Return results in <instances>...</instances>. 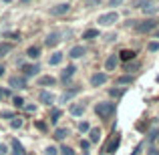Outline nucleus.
I'll return each mask as SVG.
<instances>
[{
    "label": "nucleus",
    "instance_id": "obj_28",
    "mask_svg": "<svg viewBox=\"0 0 159 155\" xmlns=\"http://www.w3.org/2000/svg\"><path fill=\"white\" fill-rule=\"evenodd\" d=\"M109 95H111V97H121V95H123V89H111Z\"/></svg>",
    "mask_w": 159,
    "mask_h": 155
},
{
    "label": "nucleus",
    "instance_id": "obj_23",
    "mask_svg": "<svg viewBox=\"0 0 159 155\" xmlns=\"http://www.w3.org/2000/svg\"><path fill=\"white\" fill-rule=\"evenodd\" d=\"M119 57L123 58V61H131V58H135V52H133V51H121Z\"/></svg>",
    "mask_w": 159,
    "mask_h": 155
},
{
    "label": "nucleus",
    "instance_id": "obj_14",
    "mask_svg": "<svg viewBox=\"0 0 159 155\" xmlns=\"http://www.w3.org/2000/svg\"><path fill=\"white\" fill-rule=\"evenodd\" d=\"M83 54H85V47H79V44H77V47H73V48L69 51V57H70V58H81Z\"/></svg>",
    "mask_w": 159,
    "mask_h": 155
},
{
    "label": "nucleus",
    "instance_id": "obj_30",
    "mask_svg": "<svg viewBox=\"0 0 159 155\" xmlns=\"http://www.w3.org/2000/svg\"><path fill=\"white\" fill-rule=\"evenodd\" d=\"M44 155H57V149H54L52 145H48V147L44 149Z\"/></svg>",
    "mask_w": 159,
    "mask_h": 155
},
{
    "label": "nucleus",
    "instance_id": "obj_40",
    "mask_svg": "<svg viewBox=\"0 0 159 155\" xmlns=\"http://www.w3.org/2000/svg\"><path fill=\"white\" fill-rule=\"evenodd\" d=\"M4 153H8V149H6V145L0 143V155H4Z\"/></svg>",
    "mask_w": 159,
    "mask_h": 155
},
{
    "label": "nucleus",
    "instance_id": "obj_21",
    "mask_svg": "<svg viewBox=\"0 0 159 155\" xmlns=\"http://www.w3.org/2000/svg\"><path fill=\"white\" fill-rule=\"evenodd\" d=\"M97 36H99V30L91 28V30H87L85 34H83V39H85V40H93V39H97Z\"/></svg>",
    "mask_w": 159,
    "mask_h": 155
},
{
    "label": "nucleus",
    "instance_id": "obj_41",
    "mask_svg": "<svg viewBox=\"0 0 159 155\" xmlns=\"http://www.w3.org/2000/svg\"><path fill=\"white\" fill-rule=\"evenodd\" d=\"M26 111L28 113H34V105H26Z\"/></svg>",
    "mask_w": 159,
    "mask_h": 155
},
{
    "label": "nucleus",
    "instance_id": "obj_26",
    "mask_svg": "<svg viewBox=\"0 0 159 155\" xmlns=\"http://www.w3.org/2000/svg\"><path fill=\"white\" fill-rule=\"evenodd\" d=\"M58 117H61V109H54V111L51 113V123H57Z\"/></svg>",
    "mask_w": 159,
    "mask_h": 155
},
{
    "label": "nucleus",
    "instance_id": "obj_3",
    "mask_svg": "<svg viewBox=\"0 0 159 155\" xmlns=\"http://www.w3.org/2000/svg\"><path fill=\"white\" fill-rule=\"evenodd\" d=\"M117 20H119V14H117V12H105V14L99 16L97 22L101 24V26H111V24H115Z\"/></svg>",
    "mask_w": 159,
    "mask_h": 155
},
{
    "label": "nucleus",
    "instance_id": "obj_46",
    "mask_svg": "<svg viewBox=\"0 0 159 155\" xmlns=\"http://www.w3.org/2000/svg\"><path fill=\"white\" fill-rule=\"evenodd\" d=\"M2 2H12V0H2Z\"/></svg>",
    "mask_w": 159,
    "mask_h": 155
},
{
    "label": "nucleus",
    "instance_id": "obj_25",
    "mask_svg": "<svg viewBox=\"0 0 159 155\" xmlns=\"http://www.w3.org/2000/svg\"><path fill=\"white\" fill-rule=\"evenodd\" d=\"M12 51V44H8V43H0V57H4L6 52H10Z\"/></svg>",
    "mask_w": 159,
    "mask_h": 155
},
{
    "label": "nucleus",
    "instance_id": "obj_45",
    "mask_svg": "<svg viewBox=\"0 0 159 155\" xmlns=\"http://www.w3.org/2000/svg\"><path fill=\"white\" fill-rule=\"evenodd\" d=\"M155 39H159V30H157V32H155Z\"/></svg>",
    "mask_w": 159,
    "mask_h": 155
},
{
    "label": "nucleus",
    "instance_id": "obj_31",
    "mask_svg": "<svg viewBox=\"0 0 159 155\" xmlns=\"http://www.w3.org/2000/svg\"><path fill=\"white\" fill-rule=\"evenodd\" d=\"M149 51H151V52H155V51H159V43H149Z\"/></svg>",
    "mask_w": 159,
    "mask_h": 155
},
{
    "label": "nucleus",
    "instance_id": "obj_11",
    "mask_svg": "<svg viewBox=\"0 0 159 155\" xmlns=\"http://www.w3.org/2000/svg\"><path fill=\"white\" fill-rule=\"evenodd\" d=\"M75 71H77V69H75V65H69V66H66V69L65 71H62V75H61V79H62V81H70V79H73V75H75Z\"/></svg>",
    "mask_w": 159,
    "mask_h": 155
},
{
    "label": "nucleus",
    "instance_id": "obj_13",
    "mask_svg": "<svg viewBox=\"0 0 159 155\" xmlns=\"http://www.w3.org/2000/svg\"><path fill=\"white\" fill-rule=\"evenodd\" d=\"M117 62H119V57H117V54H111V57L105 61V69H107V71H115Z\"/></svg>",
    "mask_w": 159,
    "mask_h": 155
},
{
    "label": "nucleus",
    "instance_id": "obj_34",
    "mask_svg": "<svg viewBox=\"0 0 159 155\" xmlns=\"http://www.w3.org/2000/svg\"><path fill=\"white\" fill-rule=\"evenodd\" d=\"M14 105H16V107H22V105H24V101H22L20 97H14Z\"/></svg>",
    "mask_w": 159,
    "mask_h": 155
},
{
    "label": "nucleus",
    "instance_id": "obj_5",
    "mask_svg": "<svg viewBox=\"0 0 159 155\" xmlns=\"http://www.w3.org/2000/svg\"><path fill=\"white\" fill-rule=\"evenodd\" d=\"M107 83V75L105 73H95L93 77H91V87H101Z\"/></svg>",
    "mask_w": 159,
    "mask_h": 155
},
{
    "label": "nucleus",
    "instance_id": "obj_44",
    "mask_svg": "<svg viewBox=\"0 0 159 155\" xmlns=\"http://www.w3.org/2000/svg\"><path fill=\"white\" fill-rule=\"evenodd\" d=\"M4 73V66H0V75H2Z\"/></svg>",
    "mask_w": 159,
    "mask_h": 155
},
{
    "label": "nucleus",
    "instance_id": "obj_27",
    "mask_svg": "<svg viewBox=\"0 0 159 155\" xmlns=\"http://www.w3.org/2000/svg\"><path fill=\"white\" fill-rule=\"evenodd\" d=\"M79 131L81 133H87V131H91V127H89V123H87V121H83L81 125H79Z\"/></svg>",
    "mask_w": 159,
    "mask_h": 155
},
{
    "label": "nucleus",
    "instance_id": "obj_29",
    "mask_svg": "<svg viewBox=\"0 0 159 155\" xmlns=\"http://www.w3.org/2000/svg\"><path fill=\"white\" fill-rule=\"evenodd\" d=\"M12 129H18V127H22V119H12Z\"/></svg>",
    "mask_w": 159,
    "mask_h": 155
},
{
    "label": "nucleus",
    "instance_id": "obj_38",
    "mask_svg": "<svg viewBox=\"0 0 159 155\" xmlns=\"http://www.w3.org/2000/svg\"><path fill=\"white\" fill-rule=\"evenodd\" d=\"M121 2H123V0H109V4H111V6H119Z\"/></svg>",
    "mask_w": 159,
    "mask_h": 155
},
{
    "label": "nucleus",
    "instance_id": "obj_6",
    "mask_svg": "<svg viewBox=\"0 0 159 155\" xmlns=\"http://www.w3.org/2000/svg\"><path fill=\"white\" fill-rule=\"evenodd\" d=\"M20 69H22L24 77H34L36 73H39V65H20Z\"/></svg>",
    "mask_w": 159,
    "mask_h": 155
},
{
    "label": "nucleus",
    "instance_id": "obj_17",
    "mask_svg": "<svg viewBox=\"0 0 159 155\" xmlns=\"http://www.w3.org/2000/svg\"><path fill=\"white\" fill-rule=\"evenodd\" d=\"M79 91H81V89H79V87H73V89H69V91H66L65 95H62V101H65V103H66V101H70V99H73L75 95L79 93Z\"/></svg>",
    "mask_w": 159,
    "mask_h": 155
},
{
    "label": "nucleus",
    "instance_id": "obj_37",
    "mask_svg": "<svg viewBox=\"0 0 159 155\" xmlns=\"http://www.w3.org/2000/svg\"><path fill=\"white\" fill-rule=\"evenodd\" d=\"M89 141H81V147H83V151H87V149H89Z\"/></svg>",
    "mask_w": 159,
    "mask_h": 155
},
{
    "label": "nucleus",
    "instance_id": "obj_2",
    "mask_svg": "<svg viewBox=\"0 0 159 155\" xmlns=\"http://www.w3.org/2000/svg\"><path fill=\"white\" fill-rule=\"evenodd\" d=\"M157 26V20L155 18H147V20H139V22L135 24V30L139 32V34H147V32L155 30Z\"/></svg>",
    "mask_w": 159,
    "mask_h": 155
},
{
    "label": "nucleus",
    "instance_id": "obj_36",
    "mask_svg": "<svg viewBox=\"0 0 159 155\" xmlns=\"http://www.w3.org/2000/svg\"><path fill=\"white\" fill-rule=\"evenodd\" d=\"M4 36H8V39H18V32H6Z\"/></svg>",
    "mask_w": 159,
    "mask_h": 155
},
{
    "label": "nucleus",
    "instance_id": "obj_10",
    "mask_svg": "<svg viewBox=\"0 0 159 155\" xmlns=\"http://www.w3.org/2000/svg\"><path fill=\"white\" fill-rule=\"evenodd\" d=\"M69 111H70V115H75V117H81L83 113H85V105H83V103H73V105H70V109H69Z\"/></svg>",
    "mask_w": 159,
    "mask_h": 155
},
{
    "label": "nucleus",
    "instance_id": "obj_7",
    "mask_svg": "<svg viewBox=\"0 0 159 155\" xmlns=\"http://www.w3.org/2000/svg\"><path fill=\"white\" fill-rule=\"evenodd\" d=\"M8 85L14 87V89H24V87H26V81H24V77H10L8 79Z\"/></svg>",
    "mask_w": 159,
    "mask_h": 155
},
{
    "label": "nucleus",
    "instance_id": "obj_12",
    "mask_svg": "<svg viewBox=\"0 0 159 155\" xmlns=\"http://www.w3.org/2000/svg\"><path fill=\"white\" fill-rule=\"evenodd\" d=\"M58 40H61V36H58L57 32H52V34H48V36H47L44 44H47L48 48H52V47H57V44H58Z\"/></svg>",
    "mask_w": 159,
    "mask_h": 155
},
{
    "label": "nucleus",
    "instance_id": "obj_20",
    "mask_svg": "<svg viewBox=\"0 0 159 155\" xmlns=\"http://www.w3.org/2000/svg\"><path fill=\"white\" fill-rule=\"evenodd\" d=\"M89 135H91L89 143H97V141L101 139V131H99V129H91V131H89Z\"/></svg>",
    "mask_w": 159,
    "mask_h": 155
},
{
    "label": "nucleus",
    "instance_id": "obj_8",
    "mask_svg": "<svg viewBox=\"0 0 159 155\" xmlns=\"http://www.w3.org/2000/svg\"><path fill=\"white\" fill-rule=\"evenodd\" d=\"M119 141H121V137H119V135L115 133V135L111 137V141H109V143L105 145V151H107V153H113V151H115L117 147H119Z\"/></svg>",
    "mask_w": 159,
    "mask_h": 155
},
{
    "label": "nucleus",
    "instance_id": "obj_32",
    "mask_svg": "<svg viewBox=\"0 0 159 155\" xmlns=\"http://www.w3.org/2000/svg\"><path fill=\"white\" fill-rule=\"evenodd\" d=\"M61 151H62V155H75V153H73V149H70V147H66V145L61 149Z\"/></svg>",
    "mask_w": 159,
    "mask_h": 155
},
{
    "label": "nucleus",
    "instance_id": "obj_4",
    "mask_svg": "<svg viewBox=\"0 0 159 155\" xmlns=\"http://www.w3.org/2000/svg\"><path fill=\"white\" fill-rule=\"evenodd\" d=\"M70 10V4L69 2H62V4H57V6L51 8V16H62Z\"/></svg>",
    "mask_w": 159,
    "mask_h": 155
},
{
    "label": "nucleus",
    "instance_id": "obj_22",
    "mask_svg": "<svg viewBox=\"0 0 159 155\" xmlns=\"http://www.w3.org/2000/svg\"><path fill=\"white\" fill-rule=\"evenodd\" d=\"M66 135H69V129H57L54 131V139H58V141H62Z\"/></svg>",
    "mask_w": 159,
    "mask_h": 155
},
{
    "label": "nucleus",
    "instance_id": "obj_24",
    "mask_svg": "<svg viewBox=\"0 0 159 155\" xmlns=\"http://www.w3.org/2000/svg\"><path fill=\"white\" fill-rule=\"evenodd\" d=\"M129 83H133V77H131V75H125V77H119V79H117V85H129Z\"/></svg>",
    "mask_w": 159,
    "mask_h": 155
},
{
    "label": "nucleus",
    "instance_id": "obj_35",
    "mask_svg": "<svg viewBox=\"0 0 159 155\" xmlns=\"http://www.w3.org/2000/svg\"><path fill=\"white\" fill-rule=\"evenodd\" d=\"M155 10H157V8L153 6V4H151V6H147V8H145V12H147V14H153V12H155Z\"/></svg>",
    "mask_w": 159,
    "mask_h": 155
},
{
    "label": "nucleus",
    "instance_id": "obj_15",
    "mask_svg": "<svg viewBox=\"0 0 159 155\" xmlns=\"http://www.w3.org/2000/svg\"><path fill=\"white\" fill-rule=\"evenodd\" d=\"M54 83H57V79L51 77V75H47V77H40V79H39V85H40V87H48V85L52 87Z\"/></svg>",
    "mask_w": 159,
    "mask_h": 155
},
{
    "label": "nucleus",
    "instance_id": "obj_9",
    "mask_svg": "<svg viewBox=\"0 0 159 155\" xmlns=\"http://www.w3.org/2000/svg\"><path fill=\"white\" fill-rule=\"evenodd\" d=\"M39 101H40V103H44V105H52V103H54V95H52V93H48V91H40Z\"/></svg>",
    "mask_w": 159,
    "mask_h": 155
},
{
    "label": "nucleus",
    "instance_id": "obj_16",
    "mask_svg": "<svg viewBox=\"0 0 159 155\" xmlns=\"http://www.w3.org/2000/svg\"><path fill=\"white\" fill-rule=\"evenodd\" d=\"M61 62H62V52H52V57L48 58V65L57 66V65H61Z\"/></svg>",
    "mask_w": 159,
    "mask_h": 155
},
{
    "label": "nucleus",
    "instance_id": "obj_42",
    "mask_svg": "<svg viewBox=\"0 0 159 155\" xmlns=\"http://www.w3.org/2000/svg\"><path fill=\"white\" fill-rule=\"evenodd\" d=\"M139 151H141V145H137V147H135V151H133V155H139Z\"/></svg>",
    "mask_w": 159,
    "mask_h": 155
},
{
    "label": "nucleus",
    "instance_id": "obj_39",
    "mask_svg": "<svg viewBox=\"0 0 159 155\" xmlns=\"http://www.w3.org/2000/svg\"><path fill=\"white\" fill-rule=\"evenodd\" d=\"M8 97V91H2L0 89V101H2V99H6Z\"/></svg>",
    "mask_w": 159,
    "mask_h": 155
},
{
    "label": "nucleus",
    "instance_id": "obj_1",
    "mask_svg": "<svg viewBox=\"0 0 159 155\" xmlns=\"http://www.w3.org/2000/svg\"><path fill=\"white\" fill-rule=\"evenodd\" d=\"M95 113H97L101 119H109V117L115 113V103H97L95 105Z\"/></svg>",
    "mask_w": 159,
    "mask_h": 155
},
{
    "label": "nucleus",
    "instance_id": "obj_33",
    "mask_svg": "<svg viewBox=\"0 0 159 155\" xmlns=\"http://www.w3.org/2000/svg\"><path fill=\"white\" fill-rule=\"evenodd\" d=\"M155 137H159V131H157V129H153V131L149 133V139L153 141V139H155Z\"/></svg>",
    "mask_w": 159,
    "mask_h": 155
},
{
    "label": "nucleus",
    "instance_id": "obj_18",
    "mask_svg": "<svg viewBox=\"0 0 159 155\" xmlns=\"http://www.w3.org/2000/svg\"><path fill=\"white\" fill-rule=\"evenodd\" d=\"M12 155H24V149H22V145H20L16 139H12Z\"/></svg>",
    "mask_w": 159,
    "mask_h": 155
},
{
    "label": "nucleus",
    "instance_id": "obj_43",
    "mask_svg": "<svg viewBox=\"0 0 159 155\" xmlns=\"http://www.w3.org/2000/svg\"><path fill=\"white\" fill-rule=\"evenodd\" d=\"M26 2H30V0H20V4H26Z\"/></svg>",
    "mask_w": 159,
    "mask_h": 155
},
{
    "label": "nucleus",
    "instance_id": "obj_19",
    "mask_svg": "<svg viewBox=\"0 0 159 155\" xmlns=\"http://www.w3.org/2000/svg\"><path fill=\"white\" fill-rule=\"evenodd\" d=\"M26 57L28 58H39L40 57V47H30L26 51Z\"/></svg>",
    "mask_w": 159,
    "mask_h": 155
}]
</instances>
